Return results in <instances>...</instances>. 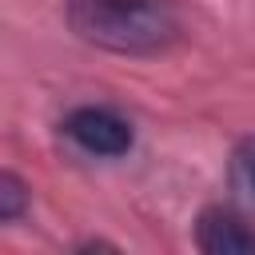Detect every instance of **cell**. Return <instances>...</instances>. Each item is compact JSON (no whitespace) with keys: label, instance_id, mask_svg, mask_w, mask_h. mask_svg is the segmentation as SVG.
<instances>
[{"label":"cell","instance_id":"6da1fadb","mask_svg":"<svg viewBox=\"0 0 255 255\" xmlns=\"http://www.w3.org/2000/svg\"><path fill=\"white\" fill-rule=\"evenodd\" d=\"M68 24L84 44L120 56L159 52L179 32L171 0H68Z\"/></svg>","mask_w":255,"mask_h":255},{"label":"cell","instance_id":"7a4b0ae2","mask_svg":"<svg viewBox=\"0 0 255 255\" xmlns=\"http://www.w3.org/2000/svg\"><path fill=\"white\" fill-rule=\"evenodd\" d=\"M60 128H64V135H68L80 151H88V155H108V159H116V155L131 151V124H128L120 112H112V108H96V104L72 108Z\"/></svg>","mask_w":255,"mask_h":255},{"label":"cell","instance_id":"3957f363","mask_svg":"<svg viewBox=\"0 0 255 255\" xmlns=\"http://www.w3.org/2000/svg\"><path fill=\"white\" fill-rule=\"evenodd\" d=\"M195 247L207 255H255V227L223 207H207L195 223Z\"/></svg>","mask_w":255,"mask_h":255},{"label":"cell","instance_id":"277c9868","mask_svg":"<svg viewBox=\"0 0 255 255\" xmlns=\"http://www.w3.org/2000/svg\"><path fill=\"white\" fill-rule=\"evenodd\" d=\"M227 179H231V191L255 207V135L239 139L235 151H231V163H227Z\"/></svg>","mask_w":255,"mask_h":255},{"label":"cell","instance_id":"5b68a950","mask_svg":"<svg viewBox=\"0 0 255 255\" xmlns=\"http://www.w3.org/2000/svg\"><path fill=\"white\" fill-rule=\"evenodd\" d=\"M28 211V183L12 171H0V223L20 219Z\"/></svg>","mask_w":255,"mask_h":255}]
</instances>
